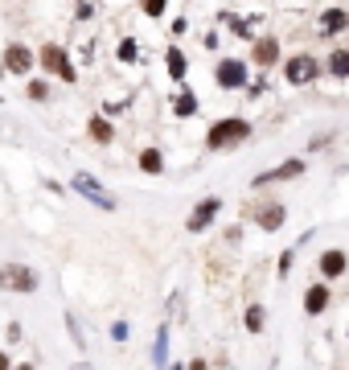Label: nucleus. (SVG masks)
Masks as SVG:
<instances>
[{"label":"nucleus","mask_w":349,"mask_h":370,"mask_svg":"<svg viewBox=\"0 0 349 370\" xmlns=\"http://www.w3.org/2000/svg\"><path fill=\"white\" fill-rule=\"evenodd\" d=\"M243 140H251V120L230 115V120H218V124L206 132V148H210V152H230V148H238Z\"/></svg>","instance_id":"f257e3e1"},{"label":"nucleus","mask_w":349,"mask_h":370,"mask_svg":"<svg viewBox=\"0 0 349 370\" xmlns=\"http://www.w3.org/2000/svg\"><path fill=\"white\" fill-rule=\"evenodd\" d=\"M0 292H38V272L25 268V264H0Z\"/></svg>","instance_id":"f03ea898"},{"label":"nucleus","mask_w":349,"mask_h":370,"mask_svg":"<svg viewBox=\"0 0 349 370\" xmlns=\"http://www.w3.org/2000/svg\"><path fill=\"white\" fill-rule=\"evenodd\" d=\"M284 79H288L292 87H308V83L320 79V62H316L312 54H292V58L284 62Z\"/></svg>","instance_id":"7ed1b4c3"},{"label":"nucleus","mask_w":349,"mask_h":370,"mask_svg":"<svg viewBox=\"0 0 349 370\" xmlns=\"http://www.w3.org/2000/svg\"><path fill=\"white\" fill-rule=\"evenodd\" d=\"M38 62H42L54 79H62V83H74V79H79V74H74V66H70V58H66V49L54 46V42L38 49Z\"/></svg>","instance_id":"20e7f679"},{"label":"nucleus","mask_w":349,"mask_h":370,"mask_svg":"<svg viewBox=\"0 0 349 370\" xmlns=\"http://www.w3.org/2000/svg\"><path fill=\"white\" fill-rule=\"evenodd\" d=\"M214 79H218L222 91H243L247 79H251V70H247V62H238V58H222L218 66H214Z\"/></svg>","instance_id":"39448f33"},{"label":"nucleus","mask_w":349,"mask_h":370,"mask_svg":"<svg viewBox=\"0 0 349 370\" xmlns=\"http://www.w3.org/2000/svg\"><path fill=\"white\" fill-rule=\"evenodd\" d=\"M74 189H79L83 198H90V202H95L99 210H115V198H111V193H107L103 185L95 182L90 173H79V177H74Z\"/></svg>","instance_id":"423d86ee"},{"label":"nucleus","mask_w":349,"mask_h":370,"mask_svg":"<svg viewBox=\"0 0 349 370\" xmlns=\"http://www.w3.org/2000/svg\"><path fill=\"white\" fill-rule=\"evenodd\" d=\"M33 49L21 46V42H13V46H4V70H13V74H29L33 70Z\"/></svg>","instance_id":"0eeeda50"},{"label":"nucleus","mask_w":349,"mask_h":370,"mask_svg":"<svg viewBox=\"0 0 349 370\" xmlns=\"http://www.w3.org/2000/svg\"><path fill=\"white\" fill-rule=\"evenodd\" d=\"M218 214H222V198H202L193 206V214H189V231H206Z\"/></svg>","instance_id":"6e6552de"},{"label":"nucleus","mask_w":349,"mask_h":370,"mask_svg":"<svg viewBox=\"0 0 349 370\" xmlns=\"http://www.w3.org/2000/svg\"><path fill=\"white\" fill-rule=\"evenodd\" d=\"M316 268H320V276H325V280H337V276H346L349 255L341 251V247H329V251L320 255V264H316Z\"/></svg>","instance_id":"1a4fd4ad"},{"label":"nucleus","mask_w":349,"mask_h":370,"mask_svg":"<svg viewBox=\"0 0 349 370\" xmlns=\"http://www.w3.org/2000/svg\"><path fill=\"white\" fill-rule=\"evenodd\" d=\"M305 173V161L296 156V161H288V165H275V169H267L255 177V185H275V182H292V177H300Z\"/></svg>","instance_id":"9d476101"},{"label":"nucleus","mask_w":349,"mask_h":370,"mask_svg":"<svg viewBox=\"0 0 349 370\" xmlns=\"http://www.w3.org/2000/svg\"><path fill=\"white\" fill-rule=\"evenodd\" d=\"M284 218H288L284 202H263L259 210H255V223H259L263 231H279V227H284Z\"/></svg>","instance_id":"9b49d317"},{"label":"nucleus","mask_w":349,"mask_h":370,"mask_svg":"<svg viewBox=\"0 0 349 370\" xmlns=\"http://www.w3.org/2000/svg\"><path fill=\"white\" fill-rule=\"evenodd\" d=\"M341 29H349V13L346 8H325L316 33H320V38H333V33H341Z\"/></svg>","instance_id":"f8f14e48"},{"label":"nucleus","mask_w":349,"mask_h":370,"mask_svg":"<svg viewBox=\"0 0 349 370\" xmlns=\"http://www.w3.org/2000/svg\"><path fill=\"white\" fill-rule=\"evenodd\" d=\"M329 309V284H312L305 292V313L308 317H320Z\"/></svg>","instance_id":"ddd939ff"},{"label":"nucleus","mask_w":349,"mask_h":370,"mask_svg":"<svg viewBox=\"0 0 349 370\" xmlns=\"http://www.w3.org/2000/svg\"><path fill=\"white\" fill-rule=\"evenodd\" d=\"M251 58H255V66H263V70L275 66V62H279V42H275V38H259L255 49H251Z\"/></svg>","instance_id":"4468645a"},{"label":"nucleus","mask_w":349,"mask_h":370,"mask_svg":"<svg viewBox=\"0 0 349 370\" xmlns=\"http://www.w3.org/2000/svg\"><path fill=\"white\" fill-rule=\"evenodd\" d=\"M165 62H169V74H173V83H181V79L189 74V62H185V54H181L177 46L165 49Z\"/></svg>","instance_id":"2eb2a0df"},{"label":"nucleus","mask_w":349,"mask_h":370,"mask_svg":"<svg viewBox=\"0 0 349 370\" xmlns=\"http://www.w3.org/2000/svg\"><path fill=\"white\" fill-rule=\"evenodd\" d=\"M90 140H95V144H111V140H115V128H111V120L95 115V120H90Z\"/></svg>","instance_id":"dca6fc26"},{"label":"nucleus","mask_w":349,"mask_h":370,"mask_svg":"<svg viewBox=\"0 0 349 370\" xmlns=\"http://www.w3.org/2000/svg\"><path fill=\"white\" fill-rule=\"evenodd\" d=\"M329 74L341 79V83L349 79V49H333V54H329Z\"/></svg>","instance_id":"f3484780"},{"label":"nucleus","mask_w":349,"mask_h":370,"mask_svg":"<svg viewBox=\"0 0 349 370\" xmlns=\"http://www.w3.org/2000/svg\"><path fill=\"white\" fill-rule=\"evenodd\" d=\"M140 169H144V173H165V156H161V148H144V152H140Z\"/></svg>","instance_id":"a211bd4d"},{"label":"nucleus","mask_w":349,"mask_h":370,"mask_svg":"<svg viewBox=\"0 0 349 370\" xmlns=\"http://www.w3.org/2000/svg\"><path fill=\"white\" fill-rule=\"evenodd\" d=\"M173 111L177 115H181V120H185V115H193V111H197V99H193V91H181L173 99Z\"/></svg>","instance_id":"6ab92c4d"},{"label":"nucleus","mask_w":349,"mask_h":370,"mask_svg":"<svg viewBox=\"0 0 349 370\" xmlns=\"http://www.w3.org/2000/svg\"><path fill=\"white\" fill-rule=\"evenodd\" d=\"M243 325H247L251 333H263V309H259V305H251V309H247V317H243Z\"/></svg>","instance_id":"aec40b11"},{"label":"nucleus","mask_w":349,"mask_h":370,"mask_svg":"<svg viewBox=\"0 0 349 370\" xmlns=\"http://www.w3.org/2000/svg\"><path fill=\"white\" fill-rule=\"evenodd\" d=\"M29 99H33V103H45V99H49V83L33 79V83H29Z\"/></svg>","instance_id":"412c9836"},{"label":"nucleus","mask_w":349,"mask_h":370,"mask_svg":"<svg viewBox=\"0 0 349 370\" xmlns=\"http://www.w3.org/2000/svg\"><path fill=\"white\" fill-rule=\"evenodd\" d=\"M165 4H169V0H140V8H144L152 21H156V17H165Z\"/></svg>","instance_id":"4be33fe9"},{"label":"nucleus","mask_w":349,"mask_h":370,"mask_svg":"<svg viewBox=\"0 0 349 370\" xmlns=\"http://www.w3.org/2000/svg\"><path fill=\"white\" fill-rule=\"evenodd\" d=\"M120 58H124V62H136V38H124V42H120Z\"/></svg>","instance_id":"5701e85b"},{"label":"nucleus","mask_w":349,"mask_h":370,"mask_svg":"<svg viewBox=\"0 0 349 370\" xmlns=\"http://www.w3.org/2000/svg\"><path fill=\"white\" fill-rule=\"evenodd\" d=\"M152 362H156V367L165 362V329H161V337H156V350H152Z\"/></svg>","instance_id":"b1692460"},{"label":"nucleus","mask_w":349,"mask_h":370,"mask_svg":"<svg viewBox=\"0 0 349 370\" xmlns=\"http://www.w3.org/2000/svg\"><path fill=\"white\" fill-rule=\"evenodd\" d=\"M288 272H292V251L279 255V276H288Z\"/></svg>","instance_id":"393cba45"},{"label":"nucleus","mask_w":349,"mask_h":370,"mask_svg":"<svg viewBox=\"0 0 349 370\" xmlns=\"http://www.w3.org/2000/svg\"><path fill=\"white\" fill-rule=\"evenodd\" d=\"M13 367V362H8V354H4V350H0V370H8Z\"/></svg>","instance_id":"a878e982"}]
</instances>
